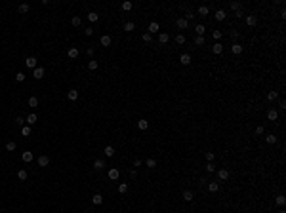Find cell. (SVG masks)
<instances>
[{"instance_id": "1", "label": "cell", "mask_w": 286, "mask_h": 213, "mask_svg": "<svg viewBox=\"0 0 286 213\" xmlns=\"http://www.w3.org/2000/svg\"><path fill=\"white\" fill-rule=\"evenodd\" d=\"M267 120H269V122H277V120H279V110H277V108H271V110L267 112Z\"/></svg>"}, {"instance_id": "2", "label": "cell", "mask_w": 286, "mask_h": 213, "mask_svg": "<svg viewBox=\"0 0 286 213\" xmlns=\"http://www.w3.org/2000/svg\"><path fill=\"white\" fill-rule=\"evenodd\" d=\"M176 25H178V29H179V31H185V29L189 27V21H187L185 17H179L178 21H176Z\"/></svg>"}, {"instance_id": "3", "label": "cell", "mask_w": 286, "mask_h": 213, "mask_svg": "<svg viewBox=\"0 0 286 213\" xmlns=\"http://www.w3.org/2000/svg\"><path fill=\"white\" fill-rule=\"evenodd\" d=\"M147 31H149V34H155V32L160 31V25L157 23V21H151V23H149V27H147Z\"/></svg>"}, {"instance_id": "4", "label": "cell", "mask_w": 286, "mask_h": 213, "mask_svg": "<svg viewBox=\"0 0 286 213\" xmlns=\"http://www.w3.org/2000/svg\"><path fill=\"white\" fill-rule=\"evenodd\" d=\"M25 67L27 69H36V57H27L25 59Z\"/></svg>"}, {"instance_id": "5", "label": "cell", "mask_w": 286, "mask_h": 213, "mask_svg": "<svg viewBox=\"0 0 286 213\" xmlns=\"http://www.w3.org/2000/svg\"><path fill=\"white\" fill-rule=\"evenodd\" d=\"M44 72H46V70L42 69V67H36V69L32 70V78H36V80H40V78H44Z\"/></svg>"}, {"instance_id": "6", "label": "cell", "mask_w": 286, "mask_h": 213, "mask_svg": "<svg viewBox=\"0 0 286 213\" xmlns=\"http://www.w3.org/2000/svg\"><path fill=\"white\" fill-rule=\"evenodd\" d=\"M107 175H109V179H113V181H116V179L120 177V171H118L116 168H111V169H109V173H107Z\"/></svg>"}, {"instance_id": "7", "label": "cell", "mask_w": 286, "mask_h": 213, "mask_svg": "<svg viewBox=\"0 0 286 213\" xmlns=\"http://www.w3.org/2000/svg\"><path fill=\"white\" fill-rule=\"evenodd\" d=\"M32 158H34V154H32L31 151H25L23 154H21V160H23V162H27V164L32 162Z\"/></svg>"}, {"instance_id": "8", "label": "cell", "mask_w": 286, "mask_h": 213, "mask_svg": "<svg viewBox=\"0 0 286 213\" xmlns=\"http://www.w3.org/2000/svg\"><path fill=\"white\" fill-rule=\"evenodd\" d=\"M48 164H50V158L46 156V154H42V156H38V166H40V168H46Z\"/></svg>"}, {"instance_id": "9", "label": "cell", "mask_w": 286, "mask_h": 213, "mask_svg": "<svg viewBox=\"0 0 286 213\" xmlns=\"http://www.w3.org/2000/svg\"><path fill=\"white\" fill-rule=\"evenodd\" d=\"M246 25L248 27H256L258 25V17H256V15H246Z\"/></svg>"}, {"instance_id": "10", "label": "cell", "mask_w": 286, "mask_h": 213, "mask_svg": "<svg viewBox=\"0 0 286 213\" xmlns=\"http://www.w3.org/2000/svg\"><path fill=\"white\" fill-rule=\"evenodd\" d=\"M242 50H244V48H242V46L238 44V42H235V44L231 46V51H233L235 55H240V53H242Z\"/></svg>"}, {"instance_id": "11", "label": "cell", "mask_w": 286, "mask_h": 213, "mask_svg": "<svg viewBox=\"0 0 286 213\" xmlns=\"http://www.w3.org/2000/svg\"><path fill=\"white\" fill-rule=\"evenodd\" d=\"M214 17H216L217 21H223V19L227 17V12H225V10H216V13H214Z\"/></svg>"}, {"instance_id": "12", "label": "cell", "mask_w": 286, "mask_h": 213, "mask_svg": "<svg viewBox=\"0 0 286 213\" xmlns=\"http://www.w3.org/2000/svg\"><path fill=\"white\" fill-rule=\"evenodd\" d=\"M212 51H214V55H219V53L223 51V44L221 42H216V44L212 46Z\"/></svg>"}, {"instance_id": "13", "label": "cell", "mask_w": 286, "mask_h": 213, "mask_svg": "<svg viewBox=\"0 0 286 213\" xmlns=\"http://www.w3.org/2000/svg\"><path fill=\"white\" fill-rule=\"evenodd\" d=\"M217 177H219L221 181H227V179H229V169H225V168L219 169V171H217Z\"/></svg>"}, {"instance_id": "14", "label": "cell", "mask_w": 286, "mask_h": 213, "mask_svg": "<svg viewBox=\"0 0 286 213\" xmlns=\"http://www.w3.org/2000/svg\"><path fill=\"white\" fill-rule=\"evenodd\" d=\"M78 53H80V51H78V48H75V46H73V48H69V51H67V55H69L71 59H76V57H78Z\"/></svg>"}, {"instance_id": "15", "label": "cell", "mask_w": 286, "mask_h": 213, "mask_svg": "<svg viewBox=\"0 0 286 213\" xmlns=\"http://www.w3.org/2000/svg\"><path fill=\"white\" fill-rule=\"evenodd\" d=\"M36 120H38V116H36L34 112H31V114H29V116L25 118V122H27L29 126H32V124H36Z\"/></svg>"}, {"instance_id": "16", "label": "cell", "mask_w": 286, "mask_h": 213, "mask_svg": "<svg viewBox=\"0 0 286 213\" xmlns=\"http://www.w3.org/2000/svg\"><path fill=\"white\" fill-rule=\"evenodd\" d=\"M168 40H170V34H168V32H160L159 34V42L160 44H168Z\"/></svg>"}, {"instance_id": "17", "label": "cell", "mask_w": 286, "mask_h": 213, "mask_svg": "<svg viewBox=\"0 0 286 213\" xmlns=\"http://www.w3.org/2000/svg\"><path fill=\"white\" fill-rule=\"evenodd\" d=\"M92 204H95V206H101V204H103V196H101V194H94V196H92Z\"/></svg>"}, {"instance_id": "18", "label": "cell", "mask_w": 286, "mask_h": 213, "mask_svg": "<svg viewBox=\"0 0 286 213\" xmlns=\"http://www.w3.org/2000/svg\"><path fill=\"white\" fill-rule=\"evenodd\" d=\"M103 168H105V162H103L101 158H99V160H95V162H94V169H95V171H101Z\"/></svg>"}, {"instance_id": "19", "label": "cell", "mask_w": 286, "mask_h": 213, "mask_svg": "<svg viewBox=\"0 0 286 213\" xmlns=\"http://www.w3.org/2000/svg\"><path fill=\"white\" fill-rule=\"evenodd\" d=\"M99 42H101V46H111V42H113V38L109 36V34H103Z\"/></svg>"}, {"instance_id": "20", "label": "cell", "mask_w": 286, "mask_h": 213, "mask_svg": "<svg viewBox=\"0 0 286 213\" xmlns=\"http://www.w3.org/2000/svg\"><path fill=\"white\" fill-rule=\"evenodd\" d=\"M179 61H181V65H189V63H191V55H189V53H181V55H179Z\"/></svg>"}, {"instance_id": "21", "label": "cell", "mask_w": 286, "mask_h": 213, "mask_svg": "<svg viewBox=\"0 0 286 213\" xmlns=\"http://www.w3.org/2000/svg\"><path fill=\"white\" fill-rule=\"evenodd\" d=\"M197 13H198V15H202V17H204V15H208V13H210V8H208V6H198Z\"/></svg>"}, {"instance_id": "22", "label": "cell", "mask_w": 286, "mask_h": 213, "mask_svg": "<svg viewBox=\"0 0 286 213\" xmlns=\"http://www.w3.org/2000/svg\"><path fill=\"white\" fill-rule=\"evenodd\" d=\"M147 128H149V122H147V120H137V130L145 131Z\"/></svg>"}, {"instance_id": "23", "label": "cell", "mask_w": 286, "mask_h": 213, "mask_svg": "<svg viewBox=\"0 0 286 213\" xmlns=\"http://www.w3.org/2000/svg\"><path fill=\"white\" fill-rule=\"evenodd\" d=\"M275 204H277V206H284V204H286V196L284 194H279L277 198H275Z\"/></svg>"}, {"instance_id": "24", "label": "cell", "mask_w": 286, "mask_h": 213, "mask_svg": "<svg viewBox=\"0 0 286 213\" xmlns=\"http://www.w3.org/2000/svg\"><path fill=\"white\" fill-rule=\"evenodd\" d=\"M67 97H69V101H76L78 99V91H76V89H69Z\"/></svg>"}, {"instance_id": "25", "label": "cell", "mask_w": 286, "mask_h": 213, "mask_svg": "<svg viewBox=\"0 0 286 213\" xmlns=\"http://www.w3.org/2000/svg\"><path fill=\"white\" fill-rule=\"evenodd\" d=\"M193 198H195V196H193L191 190H183V200L185 202H193Z\"/></svg>"}, {"instance_id": "26", "label": "cell", "mask_w": 286, "mask_h": 213, "mask_svg": "<svg viewBox=\"0 0 286 213\" xmlns=\"http://www.w3.org/2000/svg\"><path fill=\"white\" fill-rule=\"evenodd\" d=\"M265 141H267L269 145H275V143H277V137H275L273 133H267V135H265Z\"/></svg>"}, {"instance_id": "27", "label": "cell", "mask_w": 286, "mask_h": 213, "mask_svg": "<svg viewBox=\"0 0 286 213\" xmlns=\"http://www.w3.org/2000/svg\"><path fill=\"white\" fill-rule=\"evenodd\" d=\"M29 10H31V6H29V4H19V8H17L19 13H27Z\"/></svg>"}, {"instance_id": "28", "label": "cell", "mask_w": 286, "mask_h": 213, "mask_svg": "<svg viewBox=\"0 0 286 213\" xmlns=\"http://www.w3.org/2000/svg\"><path fill=\"white\" fill-rule=\"evenodd\" d=\"M133 29H135V23H132V21H128V23H124V31H126V32H132Z\"/></svg>"}, {"instance_id": "29", "label": "cell", "mask_w": 286, "mask_h": 213, "mask_svg": "<svg viewBox=\"0 0 286 213\" xmlns=\"http://www.w3.org/2000/svg\"><path fill=\"white\" fill-rule=\"evenodd\" d=\"M21 135H23V137H29V135H31V126H23V128H21Z\"/></svg>"}, {"instance_id": "30", "label": "cell", "mask_w": 286, "mask_h": 213, "mask_svg": "<svg viewBox=\"0 0 286 213\" xmlns=\"http://www.w3.org/2000/svg\"><path fill=\"white\" fill-rule=\"evenodd\" d=\"M99 19V13H95V12H90L88 13V21H92V23H95Z\"/></svg>"}, {"instance_id": "31", "label": "cell", "mask_w": 286, "mask_h": 213, "mask_svg": "<svg viewBox=\"0 0 286 213\" xmlns=\"http://www.w3.org/2000/svg\"><path fill=\"white\" fill-rule=\"evenodd\" d=\"M103 152H105V156H107V158H113L114 156V149H113V147H105V151H103Z\"/></svg>"}, {"instance_id": "32", "label": "cell", "mask_w": 286, "mask_h": 213, "mask_svg": "<svg viewBox=\"0 0 286 213\" xmlns=\"http://www.w3.org/2000/svg\"><path fill=\"white\" fill-rule=\"evenodd\" d=\"M71 23H73V27H80L82 25V19L78 17V15H75V17L71 19Z\"/></svg>"}, {"instance_id": "33", "label": "cell", "mask_w": 286, "mask_h": 213, "mask_svg": "<svg viewBox=\"0 0 286 213\" xmlns=\"http://www.w3.org/2000/svg\"><path fill=\"white\" fill-rule=\"evenodd\" d=\"M208 190L210 192H217V190H219V185H217V183H208Z\"/></svg>"}, {"instance_id": "34", "label": "cell", "mask_w": 286, "mask_h": 213, "mask_svg": "<svg viewBox=\"0 0 286 213\" xmlns=\"http://www.w3.org/2000/svg\"><path fill=\"white\" fill-rule=\"evenodd\" d=\"M15 149H17V145L13 143V141H10V143H6V151H8V152H13V151H15Z\"/></svg>"}, {"instance_id": "35", "label": "cell", "mask_w": 286, "mask_h": 213, "mask_svg": "<svg viewBox=\"0 0 286 213\" xmlns=\"http://www.w3.org/2000/svg\"><path fill=\"white\" fill-rule=\"evenodd\" d=\"M195 31H197V36H202L204 31H206V27H204V25H197V27H195Z\"/></svg>"}, {"instance_id": "36", "label": "cell", "mask_w": 286, "mask_h": 213, "mask_svg": "<svg viewBox=\"0 0 286 213\" xmlns=\"http://www.w3.org/2000/svg\"><path fill=\"white\" fill-rule=\"evenodd\" d=\"M145 164H147V168H157V160L155 158H147Z\"/></svg>"}, {"instance_id": "37", "label": "cell", "mask_w": 286, "mask_h": 213, "mask_svg": "<svg viewBox=\"0 0 286 213\" xmlns=\"http://www.w3.org/2000/svg\"><path fill=\"white\" fill-rule=\"evenodd\" d=\"M17 179H19V181H25V179H27V171H25V169H19V171H17Z\"/></svg>"}, {"instance_id": "38", "label": "cell", "mask_w": 286, "mask_h": 213, "mask_svg": "<svg viewBox=\"0 0 286 213\" xmlns=\"http://www.w3.org/2000/svg\"><path fill=\"white\" fill-rule=\"evenodd\" d=\"M231 10H233V12H238V10H242V4L240 2H231Z\"/></svg>"}, {"instance_id": "39", "label": "cell", "mask_w": 286, "mask_h": 213, "mask_svg": "<svg viewBox=\"0 0 286 213\" xmlns=\"http://www.w3.org/2000/svg\"><path fill=\"white\" fill-rule=\"evenodd\" d=\"M267 99H269V101L279 99V91H269V93H267Z\"/></svg>"}, {"instance_id": "40", "label": "cell", "mask_w": 286, "mask_h": 213, "mask_svg": "<svg viewBox=\"0 0 286 213\" xmlns=\"http://www.w3.org/2000/svg\"><path fill=\"white\" fill-rule=\"evenodd\" d=\"M176 44H179V46L185 44V36L181 34V32H179V34H176Z\"/></svg>"}, {"instance_id": "41", "label": "cell", "mask_w": 286, "mask_h": 213, "mask_svg": "<svg viewBox=\"0 0 286 213\" xmlns=\"http://www.w3.org/2000/svg\"><path fill=\"white\" fill-rule=\"evenodd\" d=\"M118 192H120V194H126L128 192V185L126 183H120V185H118Z\"/></svg>"}, {"instance_id": "42", "label": "cell", "mask_w": 286, "mask_h": 213, "mask_svg": "<svg viewBox=\"0 0 286 213\" xmlns=\"http://www.w3.org/2000/svg\"><path fill=\"white\" fill-rule=\"evenodd\" d=\"M141 38H143V42H145V44H149V42H153V34H149V32H145V34H143V36H141Z\"/></svg>"}, {"instance_id": "43", "label": "cell", "mask_w": 286, "mask_h": 213, "mask_svg": "<svg viewBox=\"0 0 286 213\" xmlns=\"http://www.w3.org/2000/svg\"><path fill=\"white\" fill-rule=\"evenodd\" d=\"M25 78H27L25 72H17V74H15V82H25Z\"/></svg>"}, {"instance_id": "44", "label": "cell", "mask_w": 286, "mask_h": 213, "mask_svg": "<svg viewBox=\"0 0 286 213\" xmlns=\"http://www.w3.org/2000/svg\"><path fill=\"white\" fill-rule=\"evenodd\" d=\"M36 105H38V97H34V95L29 97V106H36Z\"/></svg>"}, {"instance_id": "45", "label": "cell", "mask_w": 286, "mask_h": 213, "mask_svg": "<svg viewBox=\"0 0 286 213\" xmlns=\"http://www.w3.org/2000/svg\"><path fill=\"white\" fill-rule=\"evenodd\" d=\"M122 10H124V12H130V10H132V2H128V0L122 2Z\"/></svg>"}, {"instance_id": "46", "label": "cell", "mask_w": 286, "mask_h": 213, "mask_svg": "<svg viewBox=\"0 0 286 213\" xmlns=\"http://www.w3.org/2000/svg\"><path fill=\"white\" fill-rule=\"evenodd\" d=\"M214 169H216L214 162H208V164H206V171H208V173H214Z\"/></svg>"}, {"instance_id": "47", "label": "cell", "mask_w": 286, "mask_h": 213, "mask_svg": "<svg viewBox=\"0 0 286 213\" xmlns=\"http://www.w3.org/2000/svg\"><path fill=\"white\" fill-rule=\"evenodd\" d=\"M88 69H90V70H95V69H97V61H94V59H92V61H88Z\"/></svg>"}, {"instance_id": "48", "label": "cell", "mask_w": 286, "mask_h": 213, "mask_svg": "<svg viewBox=\"0 0 286 213\" xmlns=\"http://www.w3.org/2000/svg\"><path fill=\"white\" fill-rule=\"evenodd\" d=\"M221 36H223L221 31H214V40H216V42H219V40H221Z\"/></svg>"}, {"instance_id": "49", "label": "cell", "mask_w": 286, "mask_h": 213, "mask_svg": "<svg viewBox=\"0 0 286 213\" xmlns=\"http://www.w3.org/2000/svg\"><path fill=\"white\" fill-rule=\"evenodd\" d=\"M204 44V36H197L195 38V46H202Z\"/></svg>"}, {"instance_id": "50", "label": "cell", "mask_w": 286, "mask_h": 213, "mask_svg": "<svg viewBox=\"0 0 286 213\" xmlns=\"http://www.w3.org/2000/svg\"><path fill=\"white\" fill-rule=\"evenodd\" d=\"M263 133H265V128H263V126H258V128H256V135H263Z\"/></svg>"}, {"instance_id": "51", "label": "cell", "mask_w": 286, "mask_h": 213, "mask_svg": "<svg viewBox=\"0 0 286 213\" xmlns=\"http://www.w3.org/2000/svg\"><path fill=\"white\" fill-rule=\"evenodd\" d=\"M15 124H17V126H23V124H25V118H23V116H17V118H15Z\"/></svg>"}, {"instance_id": "52", "label": "cell", "mask_w": 286, "mask_h": 213, "mask_svg": "<svg viewBox=\"0 0 286 213\" xmlns=\"http://www.w3.org/2000/svg\"><path fill=\"white\" fill-rule=\"evenodd\" d=\"M214 158H216L214 152H206V160H208V162H214Z\"/></svg>"}, {"instance_id": "53", "label": "cell", "mask_w": 286, "mask_h": 213, "mask_svg": "<svg viewBox=\"0 0 286 213\" xmlns=\"http://www.w3.org/2000/svg\"><path fill=\"white\" fill-rule=\"evenodd\" d=\"M84 34H86V36H92V34H94V29H92V27H90V29H86V31H84Z\"/></svg>"}, {"instance_id": "54", "label": "cell", "mask_w": 286, "mask_h": 213, "mask_svg": "<svg viewBox=\"0 0 286 213\" xmlns=\"http://www.w3.org/2000/svg\"><path fill=\"white\" fill-rule=\"evenodd\" d=\"M279 108H286V101H284V99L279 101Z\"/></svg>"}, {"instance_id": "55", "label": "cell", "mask_w": 286, "mask_h": 213, "mask_svg": "<svg viewBox=\"0 0 286 213\" xmlns=\"http://www.w3.org/2000/svg\"><path fill=\"white\" fill-rule=\"evenodd\" d=\"M235 17H244V12H242V10H238V12H235Z\"/></svg>"}, {"instance_id": "56", "label": "cell", "mask_w": 286, "mask_h": 213, "mask_svg": "<svg viewBox=\"0 0 286 213\" xmlns=\"http://www.w3.org/2000/svg\"><path fill=\"white\" fill-rule=\"evenodd\" d=\"M86 53H88V55H90V57H92V55H94V48H92V46H90V48H88V50H86Z\"/></svg>"}, {"instance_id": "57", "label": "cell", "mask_w": 286, "mask_h": 213, "mask_svg": "<svg viewBox=\"0 0 286 213\" xmlns=\"http://www.w3.org/2000/svg\"><path fill=\"white\" fill-rule=\"evenodd\" d=\"M279 213H286V211H284V209H280V211H279Z\"/></svg>"}, {"instance_id": "58", "label": "cell", "mask_w": 286, "mask_h": 213, "mask_svg": "<svg viewBox=\"0 0 286 213\" xmlns=\"http://www.w3.org/2000/svg\"><path fill=\"white\" fill-rule=\"evenodd\" d=\"M84 213H90V211H84Z\"/></svg>"}]
</instances>
